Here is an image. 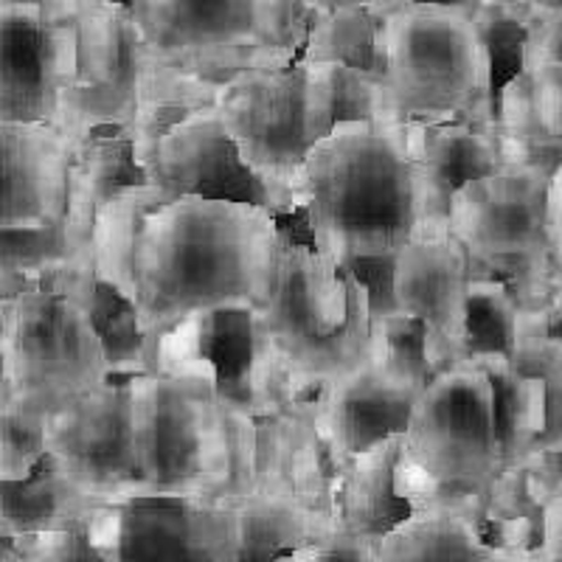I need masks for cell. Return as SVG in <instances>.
I'll return each instance as SVG.
<instances>
[{"label":"cell","mask_w":562,"mask_h":562,"mask_svg":"<svg viewBox=\"0 0 562 562\" xmlns=\"http://www.w3.org/2000/svg\"><path fill=\"white\" fill-rule=\"evenodd\" d=\"M239 515V562H279L281 557L338 535V520L284 495L234 501Z\"/></svg>","instance_id":"19"},{"label":"cell","mask_w":562,"mask_h":562,"mask_svg":"<svg viewBox=\"0 0 562 562\" xmlns=\"http://www.w3.org/2000/svg\"><path fill=\"white\" fill-rule=\"evenodd\" d=\"M147 186L149 175L138 164L133 127H97L77 140L65 209V225L74 248L93 256L99 211L122 194Z\"/></svg>","instance_id":"15"},{"label":"cell","mask_w":562,"mask_h":562,"mask_svg":"<svg viewBox=\"0 0 562 562\" xmlns=\"http://www.w3.org/2000/svg\"><path fill=\"white\" fill-rule=\"evenodd\" d=\"M524 9L531 20L562 18V0H524Z\"/></svg>","instance_id":"35"},{"label":"cell","mask_w":562,"mask_h":562,"mask_svg":"<svg viewBox=\"0 0 562 562\" xmlns=\"http://www.w3.org/2000/svg\"><path fill=\"white\" fill-rule=\"evenodd\" d=\"M543 554L549 562H562V479L543 512Z\"/></svg>","instance_id":"33"},{"label":"cell","mask_w":562,"mask_h":562,"mask_svg":"<svg viewBox=\"0 0 562 562\" xmlns=\"http://www.w3.org/2000/svg\"><path fill=\"white\" fill-rule=\"evenodd\" d=\"M48 456L85 495L102 504L138 498L133 378L113 374L48 414Z\"/></svg>","instance_id":"8"},{"label":"cell","mask_w":562,"mask_h":562,"mask_svg":"<svg viewBox=\"0 0 562 562\" xmlns=\"http://www.w3.org/2000/svg\"><path fill=\"white\" fill-rule=\"evenodd\" d=\"M3 214L0 228H45L65 220L74 140L57 124H0Z\"/></svg>","instance_id":"12"},{"label":"cell","mask_w":562,"mask_h":562,"mask_svg":"<svg viewBox=\"0 0 562 562\" xmlns=\"http://www.w3.org/2000/svg\"><path fill=\"white\" fill-rule=\"evenodd\" d=\"M113 3H119V7L130 9V12H133V7H135V0H113Z\"/></svg>","instance_id":"37"},{"label":"cell","mask_w":562,"mask_h":562,"mask_svg":"<svg viewBox=\"0 0 562 562\" xmlns=\"http://www.w3.org/2000/svg\"><path fill=\"white\" fill-rule=\"evenodd\" d=\"M0 479L23 481L48 456V414L20 403H3L0 411Z\"/></svg>","instance_id":"28"},{"label":"cell","mask_w":562,"mask_h":562,"mask_svg":"<svg viewBox=\"0 0 562 562\" xmlns=\"http://www.w3.org/2000/svg\"><path fill=\"white\" fill-rule=\"evenodd\" d=\"M475 360L490 374L495 389V411H498L501 450L504 464L518 467L535 453V445L546 428V391L543 383L531 374H524L512 360L486 355Z\"/></svg>","instance_id":"20"},{"label":"cell","mask_w":562,"mask_h":562,"mask_svg":"<svg viewBox=\"0 0 562 562\" xmlns=\"http://www.w3.org/2000/svg\"><path fill=\"white\" fill-rule=\"evenodd\" d=\"M259 326L299 369L324 380L358 371L374 351L360 281L318 248L284 239H279L276 284L259 310Z\"/></svg>","instance_id":"4"},{"label":"cell","mask_w":562,"mask_h":562,"mask_svg":"<svg viewBox=\"0 0 562 562\" xmlns=\"http://www.w3.org/2000/svg\"><path fill=\"white\" fill-rule=\"evenodd\" d=\"M400 3H408V0H371V7L374 9H394L400 7ZM419 3V0H416Z\"/></svg>","instance_id":"36"},{"label":"cell","mask_w":562,"mask_h":562,"mask_svg":"<svg viewBox=\"0 0 562 562\" xmlns=\"http://www.w3.org/2000/svg\"><path fill=\"white\" fill-rule=\"evenodd\" d=\"M526 63H529V70L562 65V18L531 20Z\"/></svg>","instance_id":"32"},{"label":"cell","mask_w":562,"mask_h":562,"mask_svg":"<svg viewBox=\"0 0 562 562\" xmlns=\"http://www.w3.org/2000/svg\"><path fill=\"white\" fill-rule=\"evenodd\" d=\"M470 259L450 228H425L396 256L400 310L428 324L436 369L464 360Z\"/></svg>","instance_id":"10"},{"label":"cell","mask_w":562,"mask_h":562,"mask_svg":"<svg viewBox=\"0 0 562 562\" xmlns=\"http://www.w3.org/2000/svg\"><path fill=\"white\" fill-rule=\"evenodd\" d=\"M549 223H551V237H554L557 250L562 254V164L551 178L549 189Z\"/></svg>","instance_id":"34"},{"label":"cell","mask_w":562,"mask_h":562,"mask_svg":"<svg viewBox=\"0 0 562 562\" xmlns=\"http://www.w3.org/2000/svg\"><path fill=\"white\" fill-rule=\"evenodd\" d=\"M299 57H307L310 63L346 65L380 82L389 74L385 52L380 45V23L371 7L335 9L324 23L310 29Z\"/></svg>","instance_id":"23"},{"label":"cell","mask_w":562,"mask_h":562,"mask_svg":"<svg viewBox=\"0 0 562 562\" xmlns=\"http://www.w3.org/2000/svg\"><path fill=\"white\" fill-rule=\"evenodd\" d=\"M0 281H3V299L48 276L52 270L74 268V265L93 262V256H85L74 248L68 225H45V228H0Z\"/></svg>","instance_id":"24"},{"label":"cell","mask_w":562,"mask_h":562,"mask_svg":"<svg viewBox=\"0 0 562 562\" xmlns=\"http://www.w3.org/2000/svg\"><path fill=\"white\" fill-rule=\"evenodd\" d=\"M299 200L307 205L321 254L335 265L355 256L400 254L430 217L428 178L405 124H340L310 153Z\"/></svg>","instance_id":"1"},{"label":"cell","mask_w":562,"mask_h":562,"mask_svg":"<svg viewBox=\"0 0 562 562\" xmlns=\"http://www.w3.org/2000/svg\"><path fill=\"white\" fill-rule=\"evenodd\" d=\"M526 338V321L515 295L498 279L470 273L464 315V360L467 358H518Z\"/></svg>","instance_id":"22"},{"label":"cell","mask_w":562,"mask_h":562,"mask_svg":"<svg viewBox=\"0 0 562 562\" xmlns=\"http://www.w3.org/2000/svg\"><path fill=\"white\" fill-rule=\"evenodd\" d=\"M135 153L149 175V198L158 205L180 198H203L254 205L276 217L299 203V198L276 189L245 164L217 110H198L167 135L135 147Z\"/></svg>","instance_id":"7"},{"label":"cell","mask_w":562,"mask_h":562,"mask_svg":"<svg viewBox=\"0 0 562 562\" xmlns=\"http://www.w3.org/2000/svg\"><path fill=\"white\" fill-rule=\"evenodd\" d=\"M104 562H239L234 501L133 498L82 520Z\"/></svg>","instance_id":"6"},{"label":"cell","mask_w":562,"mask_h":562,"mask_svg":"<svg viewBox=\"0 0 562 562\" xmlns=\"http://www.w3.org/2000/svg\"><path fill=\"white\" fill-rule=\"evenodd\" d=\"M475 29L484 45L490 68H486V115L492 127H498L504 90L529 70V14L524 3H498L481 0L475 9Z\"/></svg>","instance_id":"21"},{"label":"cell","mask_w":562,"mask_h":562,"mask_svg":"<svg viewBox=\"0 0 562 562\" xmlns=\"http://www.w3.org/2000/svg\"><path fill=\"white\" fill-rule=\"evenodd\" d=\"M396 256L400 254H380V256H355L340 268L349 270L366 290L369 301L371 326L383 324L391 315L403 313L400 299H396Z\"/></svg>","instance_id":"29"},{"label":"cell","mask_w":562,"mask_h":562,"mask_svg":"<svg viewBox=\"0 0 562 562\" xmlns=\"http://www.w3.org/2000/svg\"><path fill=\"white\" fill-rule=\"evenodd\" d=\"M0 537H29L52 529H68L82 524L88 515L104 506L90 498L57 467L52 456H45L29 479H0Z\"/></svg>","instance_id":"18"},{"label":"cell","mask_w":562,"mask_h":562,"mask_svg":"<svg viewBox=\"0 0 562 562\" xmlns=\"http://www.w3.org/2000/svg\"><path fill=\"white\" fill-rule=\"evenodd\" d=\"M405 135L428 178L430 217L436 228H450V203L464 186L509 169L498 127H481L467 119L408 122Z\"/></svg>","instance_id":"14"},{"label":"cell","mask_w":562,"mask_h":562,"mask_svg":"<svg viewBox=\"0 0 562 562\" xmlns=\"http://www.w3.org/2000/svg\"><path fill=\"white\" fill-rule=\"evenodd\" d=\"M419 396V391L394 383L369 360L358 371L329 383L321 403V419L340 456L351 461L383 441L408 434Z\"/></svg>","instance_id":"13"},{"label":"cell","mask_w":562,"mask_h":562,"mask_svg":"<svg viewBox=\"0 0 562 562\" xmlns=\"http://www.w3.org/2000/svg\"><path fill=\"white\" fill-rule=\"evenodd\" d=\"M383 562H549L543 549L509 554L492 546L473 512L461 506H422L405 524L380 537Z\"/></svg>","instance_id":"16"},{"label":"cell","mask_w":562,"mask_h":562,"mask_svg":"<svg viewBox=\"0 0 562 562\" xmlns=\"http://www.w3.org/2000/svg\"><path fill=\"white\" fill-rule=\"evenodd\" d=\"M403 441L405 436H396L349 461L335 495V520L340 531L383 537L414 515V506L396 492Z\"/></svg>","instance_id":"17"},{"label":"cell","mask_w":562,"mask_h":562,"mask_svg":"<svg viewBox=\"0 0 562 562\" xmlns=\"http://www.w3.org/2000/svg\"><path fill=\"white\" fill-rule=\"evenodd\" d=\"M529 74L535 79L537 110H540L543 127L562 140V65H549Z\"/></svg>","instance_id":"31"},{"label":"cell","mask_w":562,"mask_h":562,"mask_svg":"<svg viewBox=\"0 0 562 562\" xmlns=\"http://www.w3.org/2000/svg\"><path fill=\"white\" fill-rule=\"evenodd\" d=\"M65 32L32 3L3 12V124H57L74 74H65Z\"/></svg>","instance_id":"11"},{"label":"cell","mask_w":562,"mask_h":562,"mask_svg":"<svg viewBox=\"0 0 562 562\" xmlns=\"http://www.w3.org/2000/svg\"><path fill=\"white\" fill-rule=\"evenodd\" d=\"M97 265L52 270L3 299V403L52 414L113 378L90 324Z\"/></svg>","instance_id":"2"},{"label":"cell","mask_w":562,"mask_h":562,"mask_svg":"<svg viewBox=\"0 0 562 562\" xmlns=\"http://www.w3.org/2000/svg\"><path fill=\"white\" fill-rule=\"evenodd\" d=\"M512 363L524 374L540 380L546 391V428L537 439L535 453L562 456V340L549 335L524 338L518 358Z\"/></svg>","instance_id":"27"},{"label":"cell","mask_w":562,"mask_h":562,"mask_svg":"<svg viewBox=\"0 0 562 562\" xmlns=\"http://www.w3.org/2000/svg\"><path fill=\"white\" fill-rule=\"evenodd\" d=\"M133 425L138 498H223L231 448L209 366L135 374Z\"/></svg>","instance_id":"3"},{"label":"cell","mask_w":562,"mask_h":562,"mask_svg":"<svg viewBox=\"0 0 562 562\" xmlns=\"http://www.w3.org/2000/svg\"><path fill=\"white\" fill-rule=\"evenodd\" d=\"M374 335V351L371 360L389 374L394 383L405 389L425 391L430 380L439 374L430 358V335L428 324L416 315L396 313L383 324L371 326Z\"/></svg>","instance_id":"26"},{"label":"cell","mask_w":562,"mask_h":562,"mask_svg":"<svg viewBox=\"0 0 562 562\" xmlns=\"http://www.w3.org/2000/svg\"><path fill=\"white\" fill-rule=\"evenodd\" d=\"M217 113L245 164L293 198L310 153L335 133L329 93L315 65L239 79L223 93Z\"/></svg>","instance_id":"5"},{"label":"cell","mask_w":562,"mask_h":562,"mask_svg":"<svg viewBox=\"0 0 562 562\" xmlns=\"http://www.w3.org/2000/svg\"><path fill=\"white\" fill-rule=\"evenodd\" d=\"M140 77V40L130 9L88 0L77 20V68L57 127L74 144L97 127H133Z\"/></svg>","instance_id":"9"},{"label":"cell","mask_w":562,"mask_h":562,"mask_svg":"<svg viewBox=\"0 0 562 562\" xmlns=\"http://www.w3.org/2000/svg\"><path fill=\"white\" fill-rule=\"evenodd\" d=\"M90 324L97 329L99 344L104 349V358L113 374H149L153 360H149V344L140 313L133 301L122 290L97 276L93 290L88 299Z\"/></svg>","instance_id":"25"},{"label":"cell","mask_w":562,"mask_h":562,"mask_svg":"<svg viewBox=\"0 0 562 562\" xmlns=\"http://www.w3.org/2000/svg\"><path fill=\"white\" fill-rule=\"evenodd\" d=\"M279 562H383V549H380V537L338 531L321 543L281 557Z\"/></svg>","instance_id":"30"}]
</instances>
